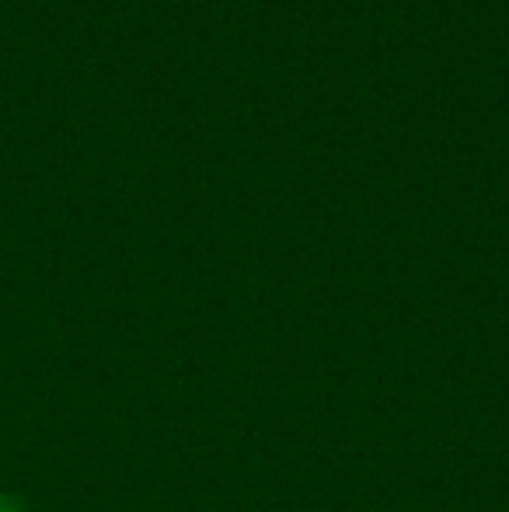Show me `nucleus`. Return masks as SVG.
<instances>
[{"instance_id":"obj_1","label":"nucleus","mask_w":509,"mask_h":512,"mask_svg":"<svg viewBox=\"0 0 509 512\" xmlns=\"http://www.w3.org/2000/svg\"><path fill=\"white\" fill-rule=\"evenodd\" d=\"M0 512H28L25 499L14 492H0Z\"/></svg>"}]
</instances>
